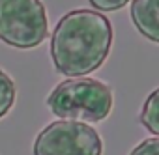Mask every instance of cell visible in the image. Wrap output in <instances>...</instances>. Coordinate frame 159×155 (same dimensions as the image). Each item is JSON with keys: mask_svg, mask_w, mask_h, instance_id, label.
Listing matches in <instances>:
<instances>
[{"mask_svg": "<svg viewBox=\"0 0 159 155\" xmlns=\"http://www.w3.org/2000/svg\"><path fill=\"white\" fill-rule=\"evenodd\" d=\"M103 142L86 122L58 120L36 136L34 155H101Z\"/></svg>", "mask_w": 159, "mask_h": 155, "instance_id": "cell-4", "label": "cell"}, {"mask_svg": "<svg viewBox=\"0 0 159 155\" xmlns=\"http://www.w3.org/2000/svg\"><path fill=\"white\" fill-rule=\"evenodd\" d=\"M49 34L41 0H0V39L15 49H34Z\"/></svg>", "mask_w": 159, "mask_h": 155, "instance_id": "cell-3", "label": "cell"}, {"mask_svg": "<svg viewBox=\"0 0 159 155\" xmlns=\"http://www.w3.org/2000/svg\"><path fill=\"white\" fill-rule=\"evenodd\" d=\"M140 123L152 135L159 136V88L153 90L146 97L142 105V112H140Z\"/></svg>", "mask_w": 159, "mask_h": 155, "instance_id": "cell-6", "label": "cell"}, {"mask_svg": "<svg viewBox=\"0 0 159 155\" xmlns=\"http://www.w3.org/2000/svg\"><path fill=\"white\" fill-rule=\"evenodd\" d=\"M129 13L137 30L146 39L159 43V0H133Z\"/></svg>", "mask_w": 159, "mask_h": 155, "instance_id": "cell-5", "label": "cell"}, {"mask_svg": "<svg viewBox=\"0 0 159 155\" xmlns=\"http://www.w3.org/2000/svg\"><path fill=\"white\" fill-rule=\"evenodd\" d=\"M112 45L111 21L94 10H73L54 26L51 58L66 77H84L103 65Z\"/></svg>", "mask_w": 159, "mask_h": 155, "instance_id": "cell-1", "label": "cell"}, {"mask_svg": "<svg viewBox=\"0 0 159 155\" xmlns=\"http://www.w3.org/2000/svg\"><path fill=\"white\" fill-rule=\"evenodd\" d=\"M15 95H17V92H15L13 79L4 69H0V118H4L11 110V107L15 103Z\"/></svg>", "mask_w": 159, "mask_h": 155, "instance_id": "cell-7", "label": "cell"}, {"mask_svg": "<svg viewBox=\"0 0 159 155\" xmlns=\"http://www.w3.org/2000/svg\"><path fill=\"white\" fill-rule=\"evenodd\" d=\"M94 10H101V11H118L122 10L129 0H88Z\"/></svg>", "mask_w": 159, "mask_h": 155, "instance_id": "cell-9", "label": "cell"}, {"mask_svg": "<svg viewBox=\"0 0 159 155\" xmlns=\"http://www.w3.org/2000/svg\"><path fill=\"white\" fill-rule=\"evenodd\" d=\"M112 90L96 79H67L62 81L47 97L51 112L64 120L96 123L103 122L112 110Z\"/></svg>", "mask_w": 159, "mask_h": 155, "instance_id": "cell-2", "label": "cell"}, {"mask_svg": "<svg viewBox=\"0 0 159 155\" xmlns=\"http://www.w3.org/2000/svg\"><path fill=\"white\" fill-rule=\"evenodd\" d=\"M129 155H159V138H146L142 140Z\"/></svg>", "mask_w": 159, "mask_h": 155, "instance_id": "cell-8", "label": "cell"}]
</instances>
